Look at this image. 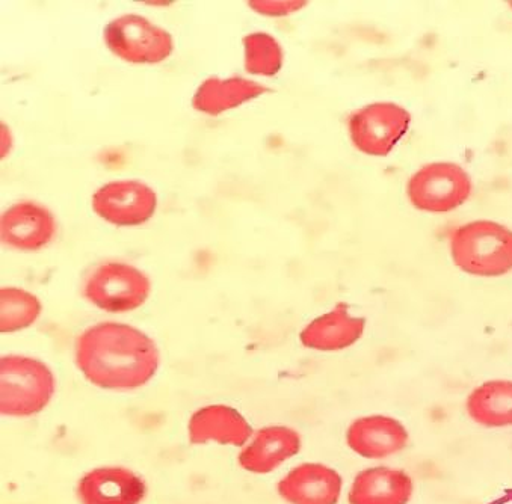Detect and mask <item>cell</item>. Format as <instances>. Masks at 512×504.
Returning <instances> with one entry per match:
<instances>
[{"mask_svg": "<svg viewBox=\"0 0 512 504\" xmlns=\"http://www.w3.org/2000/svg\"><path fill=\"white\" fill-rule=\"evenodd\" d=\"M76 366L106 390H135L155 378L161 354L149 335L130 325L103 322L85 329L76 340Z\"/></svg>", "mask_w": 512, "mask_h": 504, "instance_id": "1", "label": "cell"}, {"mask_svg": "<svg viewBox=\"0 0 512 504\" xmlns=\"http://www.w3.org/2000/svg\"><path fill=\"white\" fill-rule=\"evenodd\" d=\"M455 266L473 277L496 278L512 271V231L493 221H473L451 233Z\"/></svg>", "mask_w": 512, "mask_h": 504, "instance_id": "2", "label": "cell"}, {"mask_svg": "<svg viewBox=\"0 0 512 504\" xmlns=\"http://www.w3.org/2000/svg\"><path fill=\"white\" fill-rule=\"evenodd\" d=\"M55 394L52 370L35 358L8 355L0 360V412L31 417L43 411Z\"/></svg>", "mask_w": 512, "mask_h": 504, "instance_id": "3", "label": "cell"}, {"mask_svg": "<svg viewBox=\"0 0 512 504\" xmlns=\"http://www.w3.org/2000/svg\"><path fill=\"white\" fill-rule=\"evenodd\" d=\"M85 299L108 313L136 310L149 299L152 283L135 266L106 262L97 266L82 287Z\"/></svg>", "mask_w": 512, "mask_h": 504, "instance_id": "4", "label": "cell"}, {"mask_svg": "<svg viewBox=\"0 0 512 504\" xmlns=\"http://www.w3.org/2000/svg\"><path fill=\"white\" fill-rule=\"evenodd\" d=\"M473 185L457 163L437 162L422 166L407 183V197L417 210L448 213L463 206Z\"/></svg>", "mask_w": 512, "mask_h": 504, "instance_id": "5", "label": "cell"}, {"mask_svg": "<svg viewBox=\"0 0 512 504\" xmlns=\"http://www.w3.org/2000/svg\"><path fill=\"white\" fill-rule=\"evenodd\" d=\"M103 38L115 56L132 64H159L174 50L170 32L138 14L112 20L103 31Z\"/></svg>", "mask_w": 512, "mask_h": 504, "instance_id": "6", "label": "cell"}, {"mask_svg": "<svg viewBox=\"0 0 512 504\" xmlns=\"http://www.w3.org/2000/svg\"><path fill=\"white\" fill-rule=\"evenodd\" d=\"M411 115L396 103H372L348 118L349 136L358 151L368 156H387L410 127Z\"/></svg>", "mask_w": 512, "mask_h": 504, "instance_id": "7", "label": "cell"}, {"mask_svg": "<svg viewBox=\"0 0 512 504\" xmlns=\"http://www.w3.org/2000/svg\"><path fill=\"white\" fill-rule=\"evenodd\" d=\"M158 198L155 191L136 180L108 183L93 195V209L117 227H135L152 218Z\"/></svg>", "mask_w": 512, "mask_h": 504, "instance_id": "8", "label": "cell"}, {"mask_svg": "<svg viewBox=\"0 0 512 504\" xmlns=\"http://www.w3.org/2000/svg\"><path fill=\"white\" fill-rule=\"evenodd\" d=\"M55 234L52 213L32 201L14 204L0 219L2 243L17 251H38L49 245Z\"/></svg>", "mask_w": 512, "mask_h": 504, "instance_id": "9", "label": "cell"}, {"mask_svg": "<svg viewBox=\"0 0 512 504\" xmlns=\"http://www.w3.org/2000/svg\"><path fill=\"white\" fill-rule=\"evenodd\" d=\"M410 435L396 418L387 415L360 417L349 425L346 443L361 458L384 459L401 453Z\"/></svg>", "mask_w": 512, "mask_h": 504, "instance_id": "10", "label": "cell"}, {"mask_svg": "<svg viewBox=\"0 0 512 504\" xmlns=\"http://www.w3.org/2000/svg\"><path fill=\"white\" fill-rule=\"evenodd\" d=\"M342 476L322 464H301L278 482L280 497L289 504H337Z\"/></svg>", "mask_w": 512, "mask_h": 504, "instance_id": "11", "label": "cell"}, {"mask_svg": "<svg viewBox=\"0 0 512 504\" xmlns=\"http://www.w3.org/2000/svg\"><path fill=\"white\" fill-rule=\"evenodd\" d=\"M144 480L121 467H102L85 474L78 483L82 504H139L145 497Z\"/></svg>", "mask_w": 512, "mask_h": 504, "instance_id": "12", "label": "cell"}, {"mask_svg": "<svg viewBox=\"0 0 512 504\" xmlns=\"http://www.w3.org/2000/svg\"><path fill=\"white\" fill-rule=\"evenodd\" d=\"M189 441L204 444L215 441L224 446H244L253 437V428L235 408L210 405L198 409L188 425Z\"/></svg>", "mask_w": 512, "mask_h": 504, "instance_id": "13", "label": "cell"}, {"mask_svg": "<svg viewBox=\"0 0 512 504\" xmlns=\"http://www.w3.org/2000/svg\"><path fill=\"white\" fill-rule=\"evenodd\" d=\"M366 319L348 313V304L340 302L330 313L318 317L301 331L300 340L306 348L336 352L351 348L363 337Z\"/></svg>", "mask_w": 512, "mask_h": 504, "instance_id": "14", "label": "cell"}, {"mask_svg": "<svg viewBox=\"0 0 512 504\" xmlns=\"http://www.w3.org/2000/svg\"><path fill=\"white\" fill-rule=\"evenodd\" d=\"M301 437L287 426H268L254 435L253 441L239 453V465L250 473L266 474L294 458L301 450Z\"/></svg>", "mask_w": 512, "mask_h": 504, "instance_id": "15", "label": "cell"}, {"mask_svg": "<svg viewBox=\"0 0 512 504\" xmlns=\"http://www.w3.org/2000/svg\"><path fill=\"white\" fill-rule=\"evenodd\" d=\"M414 482L405 471L374 467L360 471L349 491V504H408Z\"/></svg>", "mask_w": 512, "mask_h": 504, "instance_id": "16", "label": "cell"}, {"mask_svg": "<svg viewBox=\"0 0 512 504\" xmlns=\"http://www.w3.org/2000/svg\"><path fill=\"white\" fill-rule=\"evenodd\" d=\"M268 91L269 88L244 77H230V79L210 77L201 83L192 99V105L197 111L215 117L257 99Z\"/></svg>", "mask_w": 512, "mask_h": 504, "instance_id": "17", "label": "cell"}, {"mask_svg": "<svg viewBox=\"0 0 512 504\" xmlns=\"http://www.w3.org/2000/svg\"><path fill=\"white\" fill-rule=\"evenodd\" d=\"M473 422L484 428L512 426V381H487L476 387L466 400Z\"/></svg>", "mask_w": 512, "mask_h": 504, "instance_id": "18", "label": "cell"}, {"mask_svg": "<svg viewBox=\"0 0 512 504\" xmlns=\"http://www.w3.org/2000/svg\"><path fill=\"white\" fill-rule=\"evenodd\" d=\"M40 299L17 287L0 289V331L16 332L28 328L40 317Z\"/></svg>", "mask_w": 512, "mask_h": 504, "instance_id": "19", "label": "cell"}, {"mask_svg": "<svg viewBox=\"0 0 512 504\" xmlns=\"http://www.w3.org/2000/svg\"><path fill=\"white\" fill-rule=\"evenodd\" d=\"M245 70L256 76H274L283 65V49L280 43L265 32L244 38Z\"/></svg>", "mask_w": 512, "mask_h": 504, "instance_id": "20", "label": "cell"}, {"mask_svg": "<svg viewBox=\"0 0 512 504\" xmlns=\"http://www.w3.org/2000/svg\"><path fill=\"white\" fill-rule=\"evenodd\" d=\"M306 2H283V0H263V2H250V7L257 13L265 16H287L306 7Z\"/></svg>", "mask_w": 512, "mask_h": 504, "instance_id": "21", "label": "cell"}, {"mask_svg": "<svg viewBox=\"0 0 512 504\" xmlns=\"http://www.w3.org/2000/svg\"><path fill=\"white\" fill-rule=\"evenodd\" d=\"M509 5H511V8H512V2H511V4H509Z\"/></svg>", "mask_w": 512, "mask_h": 504, "instance_id": "22", "label": "cell"}]
</instances>
